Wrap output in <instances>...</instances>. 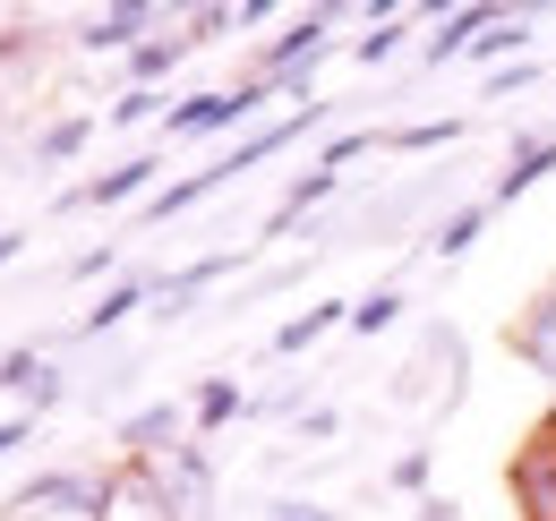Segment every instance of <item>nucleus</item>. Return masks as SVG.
Returning <instances> with one entry per match:
<instances>
[{"instance_id":"1","label":"nucleus","mask_w":556,"mask_h":521,"mask_svg":"<svg viewBox=\"0 0 556 521\" xmlns=\"http://www.w3.org/2000/svg\"><path fill=\"white\" fill-rule=\"evenodd\" d=\"M266 103H282L275 86H257V77H240V86H206V94H189V103H172L163 112V145H198V137H231V129H249Z\"/></svg>"},{"instance_id":"2","label":"nucleus","mask_w":556,"mask_h":521,"mask_svg":"<svg viewBox=\"0 0 556 521\" xmlns=\"http://www.w3.org/2000/svg\"><path fill=\"white\" fill-rule=\"evenodd\" d=\"M505 487H514V513L522 521H556V419H540V428L514 445Z\"/></svg>"},{"instance_id":"3","label":"nucleus","mask_w":556,"mask_h":521,"mask_svg":"<svg viewBox=\"0 0 556 521\" xmlns=\"http://www.w3.org/2000/svg\"><path fill=\"white\" fill-rule=\"evenodd\" d=\"M326 120H334V103H291L282 120H257V129L240 137L231 154H214V163H223V171H231V189H240V180H249L257 163H275L282 145H300V137H317V129H326Z\"/></svg>"},{"instance_id":"4","label":"nucleus","mask_w":556,"mask_h":521,"mask_svg":"<svg viewBox=\"0 0 556 521\" xmlns=\"http://www.w3.org/2000/svg\"><path fill=\"white\" fill-rule=\"evenodd\" d=\"M163 189V145H146V154H129V163H112V171H94V180H77V189H61V214H77V205H146V196Z\"/></svg>"},{"instance_id":"5","label":"nucleus","mask_w":556,"mask_h":521,"mask_svg":"<svg viewBox=\"0 0 556 521\" xmlns=\"http://www.w3.org/2000/svg\"><path fill=\"white\" fill-rule=\"evenodd\" d=\"M496 9H505V0H454V9L437 0V9H428V35H419V61H428V68L471 61V43L496 26Z\"/></svg>"},{"instance_id":"6","label":"nucleus","mask_w":556,"mask_h":521,"mask_svg":"<svg viewBox=\"0 0 556 521\" xmlns=\"http://www.w3.org/2000/svg\"><path fill=\"white\" fill-rule=\"evenodd\" d=\"M163 35V9L154 0H112V9H94L86 26H77V52H138V43H154Z\"/></svg>"},{"instance_id":"7","label":"nucleus","mask_w":556,"mask_h":521,"mask_svg":"<svg viewBox=\"0 0 556 521\" xmlns=\"http://www.w3.org/2000/svg\"><path fill=\"white\" fill-rule=\"evenodd\" d=\"M505 351H514V359L548 385V419H556V282L531 300V308H522V317H514V326H505Z\"/></svg>"},{"instance_id":"8","label":"nucleus","mask_w":556,"mask_h":521,"mask_svg":"<svg viewBox=\"0 0 556 521\" xmlns=\"http://www.w3.org/2000/svg\"><path fill=\"white\" fill-rule=\"evenodd\" d=\"M240 257H249V240H240V249H214V257H198V265H180V274H154V308H146V317L180 326V317H189V308H198V300H206Z\"/></svg>"},{"instance_id":"9","label":"nucleus","mask_w":556,"mask_h":521,"mask_svg":"<svg viewBox=\"0 0 556 521\" xmlns=\"http://www.w3.org/2000/svg\"><path fill=\"white\" fill-rule=\"evenodd\" d=\"M180 436H189V402H138L121 419V461H163L180 454Z\"/></svg>"},{"instance_id":"10","label":"nucleus","mask_w":556,"mask_h":521,"mask_svg":"<svg viewBox=\"0 0 556 521\" xmlns=\"http://www.w3.org/2000/svg\"><path fill=\"white\" fill-rule=\"evenodd\" d=\"M334 196H343V171H326V163H308V171H300V180H291V189L275 196V214L257 223V240H291V231H300V223H308L317 205H334Z\"/></svg>"},{"instance_id":"11","label":"nucleus","mask_w":556,"mask_h":521,"mask_svg":"<svg viewBox=\"0 0 556 521\" xmlns=\"http://www.w3.org/2000/svg\"><path fill=\"white\" fill-rule=\"evenodd\" d=\"M548 171H556V129H522V137H514V154H505V171L488 180V205H514V196H531Z\"/></svg>"},{"instance_id":"12","label":"nucleus","mask_w":556,"mask_h":521,"mask_svg":"<svg viewBox=\"0 0 556 521\" xmlns=\"http://www.w3.org/2000/svg\"><path fill=\"white\" fill-rule=\"evenodd\" d=\"M138 308H154V274H121V282H112V291H103V300H94V308L70 326V342H103V333L129 326Z\"/></svg>"},{"instance_id":"13","label":"nucleus","mask_w":556,"mask_h":521,"mask_svg":"<svg viewBox=\"0 0 556 521\" xmlns=\"http://www.w3.org/2000/svg\"><path fill=\"white\" fill-rule=\"evenodd\" d=\"M488 196H471V205H454V214H437L428 231H419V257H437V265H463L471 249H480V231H488Z\"/></svg>"},{"instance_id":"14","label":"nucleus","mask_w":556,"mask_h":521,"mask_svg":"<svg viewBox=\"0 0 556 521\" xmlns=\"http://www.w3.org/2000/svg\"><path fill=\"white\" fill-rule=\"evenodd\" d=\"M540 17H548L540 0H522V9H496V26H488L480 43H471V68H488V77H496V68L514 61V52H531V35H540Z\"/></svg>"},{"instance_id":"15","label":"nucleus","mask_w":556,"mask_h":521,"mask_svg":"<svg viewBox=\"0 0 556 521\" xmlns=\"http://www.w3.org/2000/svg\"><path fill=\"white\" fill-rule=\"evenodd\" d=\"M326 333H351V300H308L300 317H282V326H275V359H300V351H317Z\"/></svg>"},{"instance_id":"16","label":"nucleus","mask_w":556,"mask_h":521,"mask_svg":"<svg viewBox=\"0 0 556 521\" xmlns=\"http://www.w3.org/2000/svg\"><path fill=\"white\" fill-rule=\"evenodd\" d=\"M249 410H257V402H249V393L231 385V377H206V385L189 393V428H198V436L231 428V419H249Z\"/></svg>"},{"instance_id":"17","label":"nucleus","mask_w":556,"mask_h":521,"mask_svg":"<svg viewBox=\"0 0 556 521\" xmlns=\"http://www.w3.org/2000/svg\"><path fill=\"white\" fill-rule=\"evenodd\" d=\"M412 35H419V17H403V9H394V17H368V35H351V61H359V68H386V61L412 52Z\"/></svg>"},{"instance_id":"18","label":"nucleus","mask_w":556,"mask_h":521,"mask_svg":"<svg viewBox=\"0 0 556 521\" xmlns=\"http://www.w3.org/2000/svg\"><path fill=\"white\" fill-rule=\"evenodd\" d=\"M189 52H198L189 35H154V43H138V52H129V86H146V94H154V86L189 61Z\"/></svg>"},{"instance_id":"19","label":"nucleus","mask_w":556,"mask_h":521,"mask_svg":"<svg viewBox=\"0 0 556 521\" xmlns=\"http://www.w3.org/2000/svg\"><path fill=\"white\" fill-rule=\"evenodd\" d=\"M403 308H412V300H403V282H377L368 300H351V333H359V342H377V333L403 326Z\"/></svg>"},{"instance_id":"20","label":"nucleus","mask_w":556,"mask_h":521,"mask_svg":"<svg viewBox=\"0 0 556 521\" xmlns=\"http://www.w3.org/2000/svg\"><path fill=\"white\" fill-rule=\"evenodd\" d=\"M463 137H471V120H403V129H386V154H437Z\"/></svg>"},{"instance_id":"21","label":"nucleus","mask_w":556,"mask_h":521,"mask_svg":"<svg viewBox=\"0 0 556 521\" xmlns=\"http://www.w3.org/2000/svg\"><path fill=\"white\" fill-rule=\"evenodd\" d=\"M86 137H94V120H86V112H77V120H52V129L35 137V163H43V171H61V163H77V154H86Z\"/></svg>"},{"instance_id":"22","label":"nucleus","mask_w":556,"mask_h":521,"mask_svg":"<svg viewBox=\"0 0 556 521\" xmlns=\"http://www.w3.org/2000/svg\"><path fill=\"white\" fill-rule=\"evenodd\" d=\"M359 154H386V129H334L326 145H317L326 171H343V163H359Z\"/></svg>"},{"instance_id":"23","label":"nucleus","mask_w":556,"mask_h":521,"mask_svg":"<svg viewBox=\"0 0 556 521\" xmlns=\"http://www.w3.org/2000/svg\"><path fill=\"white\" fill-rule=\"evenodd\" d=\"M163 112H172V103H163V94H146V86H129V94H121V103H112V112H103V129H146V120H154V129H163Z\"/></svg>"},{"instance_id":"24","label":"nucleus","mask_w":556,"mask_h":521,"mask_svg":"<svg viewBox=\"0 0 556 521\" xmlns=\"http://www.w3.org/2000/svg\"><path fill=\"white\" fill-rule=\"evenodd\" d=\"M428 470H437V461H428V445H412V454H394L386 487H394V496H428Z\"/></svg>"},{"instance_id":"25","label":"nucleus","mask_w":556,"mask_h":521,"mask_svg":"<svg viewBox=\"0 0 556 521\" xmlns=\"http://www.w3.org/2000/svg\"><path fill=\"white\" fill-rule=\"evenodd\" d=\"M129 377H138V359L121 351V359H112V368H103L94 385H77V402H94V410H103V402H121V393H129Z\"/></svg>"},{"instance_id":"26","label":"nucleus","mask_w":556,"mask_h":521,"mask_svg":"<svg viewBox=\"0 0 556 521\" xmlns=\"http://www.w3.org/2000/svg\"><path fill=\"white\" fill-rule=\"evenodd\" d=\"M180 26H189V43H214V35H231V26H240V9H189Z\"/></svg>"},{"instance_id":"27","label":"nucleus","mask_w":556,"mask_h":521,"mask_svg":"<svg viewBox=\"0 0 556 521\" xmlns=\"http://www.w3.org/2000/svg\"><path fill=\"white\" fill-rule=\"evenodd\" d=\"M112 265H121V249H112V240H103V249H86V257H70V282H103V274H112Z\"/></svg>"},{"instance_id":"28","label":"nucleus","mask_w":556,"mask_h":521,"mask_svg":"<svg viewBox=\"0 0 556 521\" xmlns=\"http://www.w3.org/2000/svg\"><path fill=\"white\" fill-rule=\"evenodd\" d=\"M531 77H540V61H514V68H496V77H488V103H496V94H531Z\"/></svg>"},{"instance_id":"29","label":"nucleus","mask_w":556,"mask_h":521,"mask_svg":"<svg viewBox=\"0 0 556 521\" xmlns=\"http://www.w3.org/2000/svg\"><path fill=\"white\" fill-rule=\"evenodd\" d=\"M334 428H343V410H326V402H317V410H300V445H326Z\"/></svg>"},{"instance_id":"30","label":"nucleus","mask_w":556,"mask_h":521,"mask_svg":"<svg viewBox=\"0 0 556 521\" xmlns=\"http://www.w3.org/2000/svg\"><path fill=\"white\" fill-rule=\"evenodd\" d=\"M275 521H334V505H317V496H282Z\"/></svg>"},{"instance_id":"31","label":"nucleus","mask_w":556,"mask_h":521,"mask_svg":"<svg viewBox=\"0 0 556 521\" xmlns=\"http://www.w3.org/2000/svg\"><path fill=\"white\" fill-rule=\"evenodd\" d=\"M17 445H35V419H26V410H17V419H0V461L17 454Z\"/></svg>"},{"instance_id":"32","label":"nucleus","mask_w":556,"mask_h":521,"mask_svg":"<svg viewBox=\"0 0 556 521\" xmlns=\"http://www.w3.org/2000/svg\"><path fill=\"white\" fill-rule=\"evenodd\" d=\"M26 240H35V231H0V265H17V257H26Z\"/></svg>"},{"instance_id":"33","label":"nucleus","mask_w":556,"mask_h":521,"mask_svg":"<svg viewBox=\"0 0 556 521\" xmlns=\"http://www.w3.org/2000/svg\"><path fill=\"white\" fill-rule=\"evenodd\" d=\"M17 52H26V35H17V26H9V35H0V61H17Z\"/></svg>"}]
</instances>
